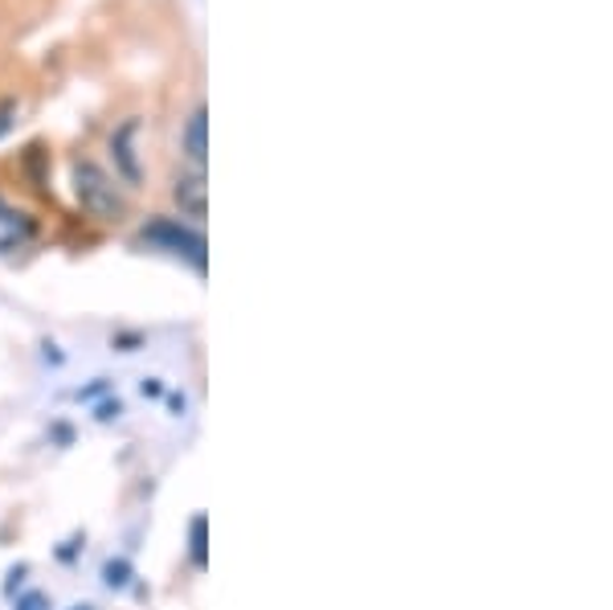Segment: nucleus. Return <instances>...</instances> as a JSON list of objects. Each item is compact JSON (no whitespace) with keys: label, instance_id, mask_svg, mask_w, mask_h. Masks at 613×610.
I'll return each mask as SVG.
<instances>
[{"label":"nucleus","instance_id":"1","mask_svg":"<svg viewBox=\"0 0 613 610\" xmlns=\"http://www.w3.org/2000/svg\"><path fill=\"white\" fill-rule=\"evenodd\" d=\"M74 197H79L82 214H91L94 221H123L127 217V197L94 161L74 164Z\"/></svg>","mask_w":613,"mask_h":610},{"label":"nucleus","instance_id":"2","mask_svg":"<svg viewBox=\"0 0 613 610\" xmlns=\"http://www.w3.org/2000/svg\"><path fill=\"white\" fill-rule=\"evenodd\" d=\"M144 242L193 262V271H205V238L197 230L180 226V221H173V217H156L152 226H144Z\"/></svg>","mask_w":613,"mask_h":610},{"label":"nucleus","instance_id":"3","mask_svg":"<svg viewBox=\"0 0 613 610\" xmlns=\"http://www.w3.org/2000/svg\"><path fill=\"white\" fill-rule=\"evenodd\" d=\"M180 152H185L197 173H205V161H209V111L205 107L188 115L185 132H180Z\"/></svg>","mask_w":613,"mask_h":610},{"label":"nucleus","instance_id":"4","mask_svg":"<svg viewBox=\"0 0 613 610\" xmlns=\"http://www.w3.org/2000/svg\"><path fill=\"white\" fill-rule=\"evenodd\" d=\"M173 197L176 205H180V214H188L193 221H200L205 217V209H209V189H205V173H180V177L173 180Z\"/></svg>","mask_w":613,"mask_h":610},{"label":"nucleus","instance_id":"5","mask_svg":"<svg viewBox=\"0 0 613 610\" xmlns=\"http://www.w3.org/2000/svg\"><path fill=\"white\" fill-rule=\"evenodd\" d=\"M135 132H139V120H127L111 136V152H115V164H120L123 180H132V185H139V156H135Z\"/></svg>","mask_w":613,"mask_h":610},{"label":"nucleus","instance_id":"6","mask_svg":"<svg viewBox=\"0 0 613 610\" xmlns=\"http://www.w3.org/2000/svg\"><path fill=\"white\" fill-rule=\"evenodd\" d=\"M205 529H209L205 516H197V520H193V561H197V566H205Z\"/></svg>","mask_w":613,"mask_h":610},{"label":"nucleus","instance_id":"7","mask_svg":"<svg viewBox=\"0 0 613 610\" xmlns=\"http://www.w3.org/2000/svg\"><path fill=\"white\" fill-rule=\"evenodd\" d=\"M127 578H132V566H127V561H111L107 586H127Z\"/></svg>","mask_w":613,"mask_h":610},{"label":"nucleus","instance_id":"8","mask_svg":"<svg viewBox=\"0 0 613 610\" xmlns=\"http://www.w3.org/2000/svg\"><path fill=\"white\" fill-rule=\"evenodd\" d=\"M13 115H17V103L13 99H4V103H0V136L13 127Z\"/></svg>","mask_w":613,"mask_h":610},{"label":"nucleus","instance_id":"9","mask_svg":"<svg viewBox=\"0 0 613 610\" xmlns=\"http://www.w3.org/2000/svg\"><path fill=\"white\" fill-rule=\"evenodd\" d=\"M41 607H45V598L41 595H29L25 602H21V610H41Z\"/></svg>","mask_w":613,"mask_h":610},{"label":"nucleus","instance_id":"10","mask_svg":"<svg viewBox=\"0 0 613 610\" xmlns=\"http://www.w3.org/2000/svg\"><path fill=\"white\" fill-rule=\"evenodd\" d=\"M74 610H94V607H74Z\"/></svg>","mask_w":613,"mask_h":610}]
</instances>
